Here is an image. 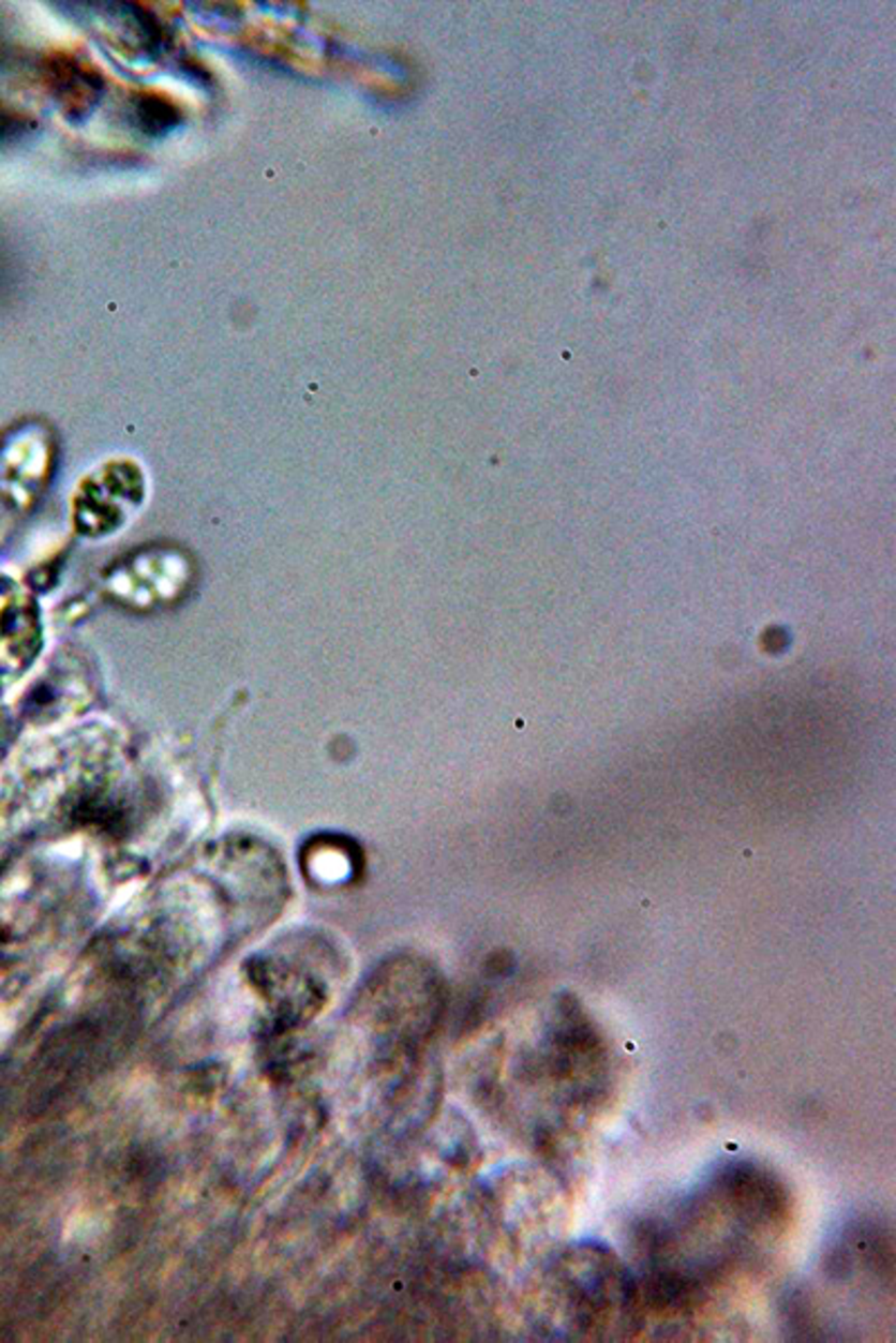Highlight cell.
I'll list each match as a JSON object with an SVG mask.
<instances>
[{
    "instance_id": "cell-2",
    "label": "cell",
    "mask_w": 896,
    "mask_h": 1343,
    "mask_svg": "<svg viewBox=\"0 0 896 1343\" xmlns=\"http://www.w3.org/2000/svg\"><path fill=\"white\" fill-rule=\"evenodd\" d=\"M55 79L61 86V94L81 108L86 106V101H92L99 92V77H94L86 65H81V61H61Z\"/></svg>"
},
{
    "instance_id": "cell-3",
    "label": "cell",
    "mask_w": 896,
    "mask_h": 1343,
    "mask_svg": "<svg viewBox=\"0 0 896 1343\" xmlns=\"http://www.w3.org/2000/svg\"><path fill=\"white\" fill-rule=\"evenodd\" d=\"M135 117L139 121L141 131H146L148 135H155V133H164L173 129L176 121L180 119V110L176 108V104H170V101L166 99L139 96L135 104Z\"/></svg>"
},
{
    "instance_id": "cell-1",
    "label": "cell",
    "mask_w": 896,
    "mask_h": 1343,
    "mask_svg": "<svg viewBox=\"0 0 896 1343\" xmlns=\"http://www.w3.org/2000/svg\"><path fill=\"white\" fill-rule=\"evenodd\" d=\"M41 647V623L32 598L0 578V692L32 666Z\"/></svg>"
}]
</instances>
